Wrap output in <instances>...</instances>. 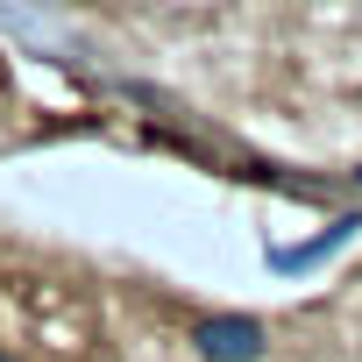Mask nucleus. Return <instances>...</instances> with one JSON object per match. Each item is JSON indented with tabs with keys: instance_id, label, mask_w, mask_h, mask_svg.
Wrapping results in <instances>:
<instances>
[{
	"instance_id": "nucleus-1",
	"label": "nucleus",
	"mask_w": 362,
	"mask_h": 362,
	"mask_svg": "<svg viewBox=\"0 0 362 362\" xmlns=\"http://www.w3.org/2000/svg\"><path fill=\"white\" fill-rule=\"evenodd\" d=\"M263 320H249V313H228V320H206L199 327V355H214V362H256L263 355Z\"/></svg>"
},
{
	"instance_id": "nucleus-2",
	"label": "nucleus",
	"mask_w": 362,
	"mask_h": 362,
	"mask_svg": "<svg viewBox=\"0 0 362 362\" xmlns=\"http://www.w3.org/2000/svg\"><path fill=\"white\" fill-rule=\"evenodd\" d=\"M0 362H8V355H0Z\"/></svg>"
}]
</instances>
